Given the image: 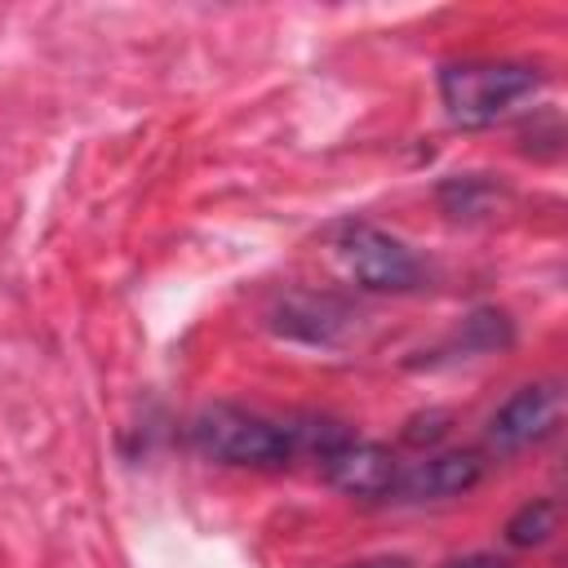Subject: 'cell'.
I'll use <instances>...</instances> for the list:
<instances>
[{"instance_id": "3", "label": "cell", "mask_w": 568, "mask_h": 568, "mask_svg": "<svg viewBox=\"0 0 568 568\" xmlns=\"http://www.w3.org/2000/svg\"><path fill=\"white\" fill-rule=\"evenodd\" d=\"M342 271L368 293H413L426 284V262L390 231L373 222H346L333 240Z\"/></svg>"}, {"instance_id": "8", "label": "cell", "mask_w": 568, "mask_h": 568, "mask_svg": "<svg viewBox=\"0 0 568 568\" xmlns=\"http://www.w3.org/2000/svg\"><path fill=\"white\" fill-rule=\"evenodd\" d=\"M555 524H559V501H555V497H532V501H524V506L506 519V541L519 546V550H532V546L550 541Z\"/></svg>"}, {"instance_id": "7", "label": "cell", "mask_w": 568, "mask_h": 568, "mask_svg": "<svg viewBox=\"0 0 568 568\" xmlns=\"http://www.w3.org/2000/svg\"><path fill=\"white\" fill-rule=\"evenodd\" d=\"M342 306L328 297H288L280 306V333L302 342H333V328L342 324Z\"/></svg>"}, {"instance_id": "4", "label": "cell", "mask_w": 568, "mask_h": 568, "mask_svg": "<svg viewBox=\"0 0 568 568\" xmlns=\"http://www.w3.org/2000/svg\"><path fill=\"white\" fill-rule=\"evenodd\" d=\"M559 417H564V390L559 382H528L519 390H510L497 413L488 417L484 426V453L488 457H515L532 444H541L546 435L559 430Z\"/></svg>"}, {"instance_id": "9", "label": "cell", "mask_w": 568, "mask_h": 568, "mask_svg": "<svg viewBox=\"0 0 568 568\" xmlns=\"http://www.w3.org/2000/svg\"><path fill=\"white\" fill-rule=\"evenodd\" d=\"M439 568H515L510 559L493 555V550H470V555H457V559H444Z\"/></svg>"}, {"instance_id": "5", "label": "cell", "mask_w": 568, "mask_h": 568, "mask_svg": "<svg viewBox=\"0 0 568 568\" xmlns=\"http://www.w3.org/2000/svg\"><path fill=\"white\" fill-rule=\"evenodd\" d=\"M484 453L475 448H430L417 462H399L386 501L395 506H426V501H448L470 493L484 479Z\"/></svg>"}, {"instance_id": "6", "label": "cell", "mask_w": 568, "mask_h": 568, "mask_svg": "<svg viewBox=\"0 0 568 568\" xmlns=\"http://www.w3.org/2000/svg\"><path fill=\"white\" fill-rule=\"evenodd\" d=\"M395 466L399 457L382 444H368L359 435H346L328 457H320V470L333 488L351 493V497H364V501H386L390 493V479H395Z\"/></svg>"}, {"instance_id": "2", "label": "cell", "mask_w": 568, "mask_h": 568, "mask_svg": "<svg viewBox=\"0 0 568 568\" xmlns=\"http://www.w3.org/2000/svg\"><path fill=\"white\" fill-rule=\"evenodd\" d=\"M546 84V71L515 58H466L439 67V102L457 129H488L528 102Z\"/></svg>"}, {"instance_id": "1", "label": "cell", "mask_w": 568, "mask_h": 568, "mask_svg": "<svg viewBox=\"0 0 568 568\" xmlns=\"http://www.w3.org/2000/svg\"><path fill=\"white\" fill-rule=\"evenodd\" d=\"M351 430L333 417H271L244 404H204L186 422V444L217 462V466H248V470H275L297 457L320 462L328 448H337Z\"/></svg>"}, {"instance_id": "10", "label": "cell", "mask_w": 568, "mask_h": 568, "mask_svg": "<svg viewBox=\"0 0 568 568\" xmlns=\"http://www.w3.org/2000/svg\"><path fill=\"white\" fill-rule=\"evenodd\" d=\"M342 568H413L404 555H368V559H355V564H342Z\"/></svg>"}]
</instances>
